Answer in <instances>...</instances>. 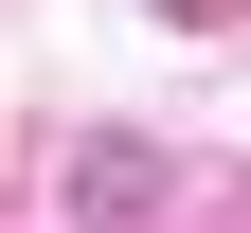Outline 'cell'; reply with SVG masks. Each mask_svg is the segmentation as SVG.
Returning a JSON list of instances; mask_svg holds the SVG:
<instances>
[{
	"label": "cell",
	"mask_w": 251,
	"mask_h": 233,
	"mask_svg": "<svg viewBox=\"0 0 251 233\" xmlns=\"http://www.w3.org/2000/svg\"><path fill=\"white\" fill-rule=\"evenodd\" d=\"M72 197H90V233H144V215H162V161H126V144H108Z\"/></svg>",
	"instance_id": "6da1fadb"
}]
</instances>
